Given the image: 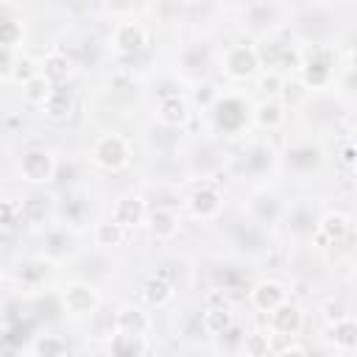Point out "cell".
Instances as JSON below:
<instances>
[{
	"mask_svg": "<svg viewBox=\"0 0 357 357\" xmlns=\"http://www.w3.org/2000/svg\"><path fill=\"white\" fill-rule=\"evenodd\" d=\"M126 159H128V145H126L123 137L103 134V137L95 139V145H92V162L95 165H100L106 170H117V167L126 165Z\"/></svg>",
	"mask_w": 357,
	"mask_h": 357,
	"instance_id": "cell-1",
	"label": "cell"
},
{
	"mask_svg": "<svg viewBox=\"0 0 357 357\" xmlns=\"http://www.w3.org/2000/svg\"><path fill=\"white\" fill-rule=\"evenodd\" d=\"M53 170H56V162L47 151L31 148V151L22 153V173H25L28 181H50Z\"/></svg>",
	"mask_w": 357,
	"mask_h": 357,
	"instance_id": "cell-2",
	"label": "cell"
},
{
	"mask_svg": "<svg viewBox=\"0 0 357 357\" xmlns=\"http://www.w3.org/2000/svg\"><path fill=\"white\" fill-rule=\"evenodd\" d=\"M64 307L73 312V315H92L95 307H98V293L92 284H84V282H75L67 287L64 293Z\"/></svg>",
	"mask_w": 357,
	"mask_h": 357,
	"instance_id": "cell-3",
	"label": "cell"
},
{
	"mask_svg": "<svg viewBox=\"0 0 357 357\" xmlns=\"http://www.w3.org/2000/svg\"><path fill=\"white\" fill-rule=\"evenodd\" d=\"M145 215V204L139 195H126L114 204V212H112V220L120 226V229H128V226H137Z\"/></svg>",
	"mask_w": 357,
	"mask_h": 357,
	"instance_id": "cell-4",
	"label": "cell"
},
{
	"mask_svg": "<svg viewBox=\"0 0 357 357\" xmlns=\"http://www.w3.org/2000/svg\"><path fill=\"white\" fill-rule=\"evenodd\" d=\"M254 67H257V53L254 50H248L243 45L226 50V73L231 78H245V75L254 73Z\"/></svg>",
	"mask_w": 357,
	"mask_h": 357,
	"instance_id": "cell-5",
	"label": "cell"
},
{
	"mask_svg": "<svg viewBox=\"0 0 357 357\" xmlns=\"http://www.w3.org/2000/svg\"><path fill=\"white\" fill-rule=\"evenodd\" d=\"M284 301V290L276 284V282H259L254 290H251V304L262 312H271L276 310L279 304Z\"/></svg>",
	"mask_w": 357,
	"mask_h": 357,
	"instance_id": "cell-6",
	"label": "cell"
},
{
	"mask_svg": "<svg viewBox=\"0 0 357 357\" xmlns=\"http://www.w3.org/2000/svg\"><path fill=\"white\" fill-rule=\"evenodd\" d=\"M271 326H273L276 332H282V335L298 332V326H301V312H298V307L282 301L276 310H271Z\"/></svg>",
	"mask_w": 357,
	"mask_h": 357,
	"instance_id": "cell-7",
	"label": "cell"
},
{
	"mask_svg": "<svg viewBox=\"0 0 357 357\" xmlns=\"http://www.w3.org/2000/svg\"><path fill=\"white\" fill-rule=\"evenodd\" d=\"M114 45L123 53H134V50H139L145 45V31L137 22H120L114 28Z\"/></svg>",
	"mask_w": 357,
	"mask_h": 357,
	"instance_id": "cell-8",
	"label": "cell"
},
{
	"mask_svg": "<svg viewBox=\"0 0 357 357\" xmlns=\"http://www.w3.org/2000/svg\"><path fill=\"white\" fill-rule=\"evenodd\" d=\"M156 117H159V123H165V126H170V128H178V126H184L187 123V117H190V109H187V103L181 100V98H167V100H162L159 103V112H156Z\"/></svg>",
	"mask_w": 357,
	"mask_h": 357,
	"instance_id": "cell-9",
	"label": "cell"
},
{
	"mask_svg": "<svg viewBox=\"0 0 357 357\" xmlns=\"http://www.w3.org/2000/svg\"><path fill=\"white\" fill-rule=\"evenodd\" d=\"M142 351H145L142 335H131V332L114 329V335H112V354L114 357H139Z\"/></svg>",
	"mask_w": 357,
	"mask_h": 357,
	"instance_id": "cell-10",
	"label": "cell"
},
{
	"mask_svg": "<svg viewBox=\"0 0 357 357\" xmlns=\"http://www.w3.org/2000/svg\"><path fill=\"white\" fill-rule=\"evenodd\" d=\"M114 329L120 332H131V335H145L148 329V318L142 310L137 307H123L117 315H114Z\"/></svg>",
	"mask_w": 357,
	"mask_h": 357,
	"instance_id": "cell-11",
	"label": "cell"
},
{
	"mask_svg": "<svg viewBox=\"0 0 357 357\" xmlns=\"http://www.w3.org/2000/svg\"><path fill=\"white\" fill-rule=\"evenodd\" d=\"M190 206H192V212H195L198 218H212V215H218V209H220V195H218L212 187H201L198 192L190 195Z\"/></svg>",
	"mask_w": 357,
	"mask_h": 357,
	"instance_id": "cell-12",
	"label": "cell"
},
{
	"mask_svg": "<svg viewBox=\"0 0 357 357\" xmlns=\"http://www.w3.org/2000/svg\"><path fill=\"white\" fill-rule=\"evenodd\" d=\"M42 106H45L47 117H53V120L67 117V114H70V109H73L70 89H67V86H53V89H50V95H47V100H45Z\"/></svg>",
	"mask_w": 357,
	"mask_h": 357,
	"instance_id": "cell-13",
	"label": "cell"
},
{
	"mask_svg": "<svg viewBox=\"0 0 357 357\" xmlns=\"http://www.w3.org/2000/svg\"><path fill=\"white\" fill-rule=\"evenodd\" d=\"M151 229L156 237H173L178 231V218L173 209H165V206H156L151 212Z\"/></svg>",
	"mask_w": 357,
	"mask_h": 357,
	"instance_id": "cell-14",
	"label": "cell"
},
{
	"mask_svg": "<svg viewBox=\"0 0 357 357\" xmlns=\"http://www.w3.org/2000/svg\"><path fill=\"white\" fill-rule=\"evenodd\" d=\"M50 84H59V81H64L67 75H70V59L67 56H61V53H50L47 59H45V73H42Z\"/></svg>",
	"mask_w": 357,
	"mask_h": 357,
	"instance_id": "cell-15",
	"label": "cell"
},
{
	"mask_svg": "<svg viewBox=\"0 0 357 357\" xmlns=\"http://www.w3.org/2000/svg\"><path fill=\"white\" fill-rule=\"evenodd\" d=\"M50 89H53V84L42 75V73H36L31 81H25V98L31 100V103H45L47 100V95H50Z\"/></svg>",
	"mask_w": 357,
	"mask_h": 357,
	"instance_id": "cell-16",
	"label": "cell"
},
{
	"mask_svg": "<svg viewBox=\"0 0 357 357\" xmlns=\"http://www.w3.org/2000/svg\"><path fill=\"white\" fill-rule=\"evenodd\" d=\"M145 298L151 301V304H156V307H162V304H167L170 301V296H173V287L167 284V282H162V279H151V282H145Z\"/></svg>",
	"mask_w": 357,
	"mask_h": 357,
	"instance_id": "cell-17",
	"label": "cell"
},
{
	"mask_svg": "<svg viewBox=\"0 0 357 357\" xmlns=\"http://www.w3.org/2000/svg\"><path fill=\"white\" fill-rule=\"evenodd\" d=\"M204 329L209 332V335H223L226 329H229V312L220 307H209L206 312H204Z\"/></svg>",
	"mask_w": 357,
	"mask_h": 357,
	"instance_id": "cell-18",
	"label": "cell"
},
{
	"mask_svg": "<svg viewBox=\"0 0 357 357\" xmlns=\"http://www.w3.org/2000/svg\"><path fill=\"white\" fill-rule=\"evenodd\" d=\"M282 120H284V112H282V106L276 100H268V103H262L257 109V123L265 126V128H276Z\"/></svg>",
	"mask_w": 357,
	"mask_h": 357,
	"instance_id": "cell-19",
	"label": "cell"
},
{
	"mask_svg": "<svg viewBox=\"0 0 357 357\" xmlns=\"http://www.w3.org/2000/svg\"><path fill=\"white\" fill-rule=\"evenodd\" d=\"M243 354L245 357H265L268 354V335L265 332L243 335Z\"/></svg>",
	"mask_w": 357,
	"mask_h": 357,
	"instance_id": "cell-20",
	"label": "cell"
},
{
	"mask_svg": "<svg viewBox=\"0 0 357 357\" xmlns=\"http://www.w3.org/2000/svg\"><path fill=\"white\" fill-rule=\"evenodd\" d=\"M287 220H290V229H293V231L304 234V231H312V226H315V212L307 206V215H301V204H298V206L290 212Z\"/></svg>",
	"mask_w": 357,
	"mask_h": 357,
	"instance_id": "cell-21",
	"label": "cell"
},
{
	"mask_svg": "<svg viewBox=\"0 0 357 357\" xmlns=\"http://www.w3.org/2000/svg\"><path fill=\"white\" fill-rule=\"evenodd\" d=\"M64 340L56 337V335H45L39 343H36V354L39 357H64Z\"/></svg>",
	"mask_w": 357,
	"mask_h": 357,
	"instance_id": "cell-22",
	"label": "cell"
},
{
	"mask_svg": "<svg viewBox=\"0 0 357 357\" xmlns=\"http://www.w3.org/2000/svg\"><path fill=\"white\" fill-rule=\"evenodd\" d=\"M120 237H123V229H120L114 220L98 223V229H95V240H98V245H112V243H117Z\"/></svg>",
	"mask_w": 357,
	"mask_h": 357,
	"instance_id": "cell-23",
	"label": "cell"
},
{
	"mask_svg": "<svg viewBox=\"0 0 357 357\" xmlns=\"http://www.w3.org/2000/svg\"><path fill=\"white\" fill-rule=\"evenodd\" d=\"M20 39V25L14 20H3L0 22V47H14Z\"/></svg>",
	"mask_w": 357,
	"mask_h": 357,
	"instance_id": "cell-24",
	"label": "cell"
},
{
	"mask_svg": "<svg viewBox=\"0 0 357 357\" xmlns=\"http://www.w3.org/2000/svg\"><path fill=\"white\" fill-rule=\"evenodd\" d=\"M17 215H20V206L14 201L0 198V226H11L17 220Z\"/></svg>",
	"mask_w": 357,
	"mask_h": 357,
	"instance_id": "cell-25",
	"label": "cell"
},
{
	"mask_svg": "<svg viewBox=\"0 0 357 357\" xmlns=\"http://www.w3.org/2000/svg\"><path fill=\"white\" fill-rule=\"evenodd\" d=\"M276 86H279V78H276V73H268V75L262 78V89H265V92H276Z\"/></svg>",
	"mask_w": 357,
	"mask_h": 357,
	"instance_id": "cell-26",
	"label": "cell"
},
{
	"mask_svg": "<svg viewBox=\"0 0 357 357\" xmlns=\"http://www.w3.org/2000/svg\"><path fill=\"white\" fill-rule=\"evenodd\" d=\"M279 357H307V354H304V349L290 346V349H282V351H279Z\"/></svg>",
	"mask_w": 357,
	"mask_h": 357,
	"instance_id": "cell-27",
	"label": "cell"
}]
</instances>
